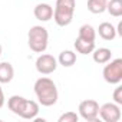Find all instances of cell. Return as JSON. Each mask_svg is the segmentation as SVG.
<instances>
[{
    "mask_svg": "<svg viewBox=\"0 0 122 122\" xmlns=\"http://www.w3.org/2000/svg\"><path fill=\"white\" fill-rule=\"evenodd\" d=\"M33 91H35V95L42 106H53L59 99V92H57L56 83L50 78H46V76L39 78L35 82Z\"/></svg>",
    "mask_w": 122,
    "mask_h": 122,
    "instance_id": "cell-1",
    "label": "cell"
},
{
    "mask_svg": "<svg viewBox=\"0 0 122 122\" xmlns=\"http://www.w3.org/2000/svg\"><path fill=\"white\" fill-rule=\"evenodd\" d=\"M75 9H76V0H56L53 9L55 23L60 27L69 26L73 20Z\"/></svg>",
    "mask_w": 122,
    "mask_h": 122,
    "instance_id": "cell-2",
    "label": "cell"
},
{
    "mask_svg": "<svg viewBox=\"0 0 122 122\" xmlns=\"http://www.w3.org/2000/svg\"><path fill=\"white\" fill-rule=\"evenodd\" d=\"M49 32L43 26H32L27 33V45L35 53H43L47 49Z\"/></svg>",
    "mask_w": 122,
    "mask_h": 122,
    "instance_id": "cell-3",
    "label": "cell"
},
{
    "mask_svg": "<svg viewBox=\"0 0 122 122\" xmlns=\"http://www.w3.org/2000/svg\"><path fill=\"white\" fill-rule=\"evenodd\" d=\"M102 76L106 83L109 85H118L122 81V59H113L105 63V68L102 71Z\"/></svg>",
    "mask_w": 122,
    "mask_h": 122,
    "instance_id": "cell-4",
    "label": "cell"
},
{
    "mask_svg": "<svg viewBox=\"0 0 122 122\" xmlns=\"http://www.w3.org/2000/svg\"><path fill=\"white\" fill-rule=\"evenodd\" d=\"M79 116L88 122H93L99 118V103L95 99H85L79 103Z\"/></svg>",
    "mask_w": 122,
    "mask_h": 122,
    "instance_id": "cell-5",
    "label": "cell"
},
{
    "mask_svg": "<svg viewBox=\"0 0 122 122\" xmlns=\"http://www.w3.org/2000/svg\"><path fill=\"white\" fill-rule=\"evenodd\" d=\"M35 66L40 75H50L57 69V59L49 53H42L36 59Z\"/></svg>",
    "mask_w": 122,
    "mask_h": 122,
    "instance_id": "cell-6",
    "label": "cell"
},
{
    "mask_svg": "<svg viewBox=\"0 0 122 122\" xmlns=\"http://www.w3.org/2000/svg\"><path fill=\"white\" fill-rule=\"evenodd\" d=\"M99 116L105 122H118L121 119V105L115 102H108L99 106Z\"/></svg>",
    "mask_w": 122,
    "mask_h": 122,
    "instance_id": "cell-7",
    "label": "cell"
},
{
    "mask_svg": "<svg viewBox=\"0 0 122 122\" xmlns=\"http://www.w3.org/2000/svg\"><path fill=\"white\" fill-rule=\"evenodd\" d=\"M33 15L40 22H49L53 17V7L47 3H39V5H36Z\"/></svg>",
    "mask_w": 122,
    "mask_h": 122,
    "instance_id": "cell-8",
    "label": "cell"
},
{
    "mask_svg": "<svg viewBox=\"0 0 122 122\" xmlns=\"http://www.w3.org/2000/svg\"><path fill=\"white\" fill-rule=\"evenodd\" d=\"M92 59L98 65H105L106 62H109L112 59V52L108 47H98V49L95 47L92 52Z\"/></svg>",
    "mask_w": 122,
    "mask_h": 122,
    "instance_id": "cell-9",
    "label": "cell"
},
{
    "mask_svg": "<svg viewBox=\"0 0 122 122\" xmlns=\"http://www.w3.org/2000/svg\"><path fill=\"white\" fill-rule=\"evenodd\" d=\"M98 35L103 39V40H113L118 35H116V29H115V26L112 25V23H109V22H103V23H101L99 25V27H98Z\"/></svg>",
    "mask_w": 122,
    "mask_h": 122,
    "instance_id": "cell-10",
    "label": "cell"
},
{
    "mask_svg": "<svg viewBox=\"0 0 122 122\" xmlns=\"http://www.w3.org/2000/svg\"><path fill=\"white\" fill-rule=\"evenodd\" d=\"M26 103V98L23 96H19V95H13L7 99V108L17 116H20L22 111H23V106Z\"/></svg>",
    "mask_w": 122,
    "mask_h": 122,
    "instance_id": "cell-11",
    "label": "cell"
},
{
    "mask_svg": "<svg viewBox=\"0 0 122 122\" xmlns=\"http://www.w3.org/2000/svg\"><path fill=\"white\" fill-rule=\"evenodd\" d=\"M39 113V103L30 99H26V103L23 106V111L20 113V118L23 119H35Z\"/></svg>",
    "mask_w": 122,
    "mask_h": 122,
    "instance_id": "cell-12",
    "label": "cell"
},
{
    "mask_svg": "<svg viewBox=\"0 0 122 122\" xmlns=\"http://www.w3.org/2000/svg\"><path fill=\"white\" fill-rule=\"evenodd\" d=\"M15 78V68L9 62L0 63V83H10Z\"/></svg>",
    "mask_w": 122,
    "mask_h": 122,
    "instance_id": "cell-13",
    "label": "cell"
},
{
    "mask_svg": "<svg viewBox=\"0 0 122 122\" xmlns=\"http://www.w3.org/2000/svg\"><path fill=\"white\" fill-rule=\"evenodd\" d=\"M73 46H75L78 53H81V55H91L93 52V49H95V42L85 40L82 37H76Z\"/></svg>",
    "mask_w": 122,
    "mask_h": 122,
    "instance_id": "cell-14",
    "label": "cell"
},
{
    "mask_svg": "<svg viewBox=\"0 0 122 122\" xmlns=\"http://www.w3.org/2000/svg\"><path fill=\"white\" fill-rule=\"evenodd\" d=\"M76 63V53L73 50H63L59 53L57 65H62L63 68H71Z\"/></svg>",
    "mask_w": 122,
    "mask_h": 122,
    "instance_id": "cell-15",
    "label": "cell"
},
{
    "mask_svg": "<svg viewBox=\"0 0 122 122\" xmlns=\"http://www.w3.org/2000/svg\"><path fill=\"white\" fill-rule=\"evenodd\" d=\"M106 12L113 17H121L122 16V0H108Z\"/></svg>",
    "mask_w": 122,
    "mask_h": 122,
    "instance_id": "cell-16",
    "label": "cell"
},
{
    "mask_svg": "<svg viewBox=\"0 0 122 122\" xmlns=\"http://www.w3.org/2000/svg\"><path fill=\"white\" fill-rule=\"evenodd\" d=\"M78 37H82L85 40H91V42H95L96 39V30L93 29V26L91 25H82L79 27V33H78Z\"/></svg>",
    "mask_w": 122,
    "mask_h": 122,
    "instance_id": "cell-17",
    "label": "cell"
},
{
    "mask_svg": "<svg viewBox=\"0 0 122 122\" xmlns=\"http://www.w3.org/2000/svg\"><path fill=\"white\" fill-rule=\"evenodd\" d=\"M108 0H88V10L93 15H101L106 10Z\"/></svg>",
    "mask_w": 122,
    "mask_h": 122,
    "instance_id": "cell-18",
    "label": "cell"
},
{
    "mask_svg": "<svg viewBox=\"0 0 122 122\" xmlns=\"http://www.w3.org/2000/svg\"><path fill=\"white\" fill-rule=\"evenodd\" d=\"M78 119H79V115H78L76 112L68 111V112H65L63 115H60L57 121H59V122H78Z\"/></svg>",
    "mask_w": 122,
    "mask_h": 122,
    "instance_id": "cell-19",
    "label": "cell"
},
{
    "mask_svg": "<svg viewBox=\"0 0 122 122\" xmlns=\"http://www.w3.org/2000/svg\"><path fill=\"white\" fill-rule=\"evenodd\" d=\"M112 98H113V102H115V103H118V105H122V86H118V88H115Z\"/></svg>",
    "mask_w": 122,
    "mask_h": 122,
    "instance_id": "cell-20",
    "label": "cell"
},
{
    "mask_svg": "<svg viewBox=\"0 0 122 122\" xmlns=\"http://www.w3.org/2000/svg\"><path fill=\"white\" fill-rule=\"evenodd\" d=\"M5 102H6V98H5V92H3V89H2V86H0V109L3 108V105H5Z\"/></svg>",
    "mask_w": 122,
    "mask_h": 122,
    "instance_id": "cell-21",
    "label": "cell"
},
{
    "mask_svg": "<svg viewBox=\"0 0 122 122\" xmlns=\"http://www.w3.org/2000/svg\"><path fill=\"white\" fill-rule=\"evenodd\" d=\"M115 29H116V35L122 36V22H119L118 23V27H115Z\"/></svg>",
    "mask_w": 122,
    "mask_h": 122,
    "instance_id": "cell-22",
    "label": "cell"
},
{
    "mask_svg": "<svg viewBox=\"0 0 122 122\" xmlns=\"http://www.w3.org/2000/svg\"><path fill=\"white\" fill-rule=\"evenodd\" d=\"M2 50H3V49H2V45H0V56H2Z\"/></svg>",
    "mask_w": 122,
    "mask_h": 122,
    "instance_id": "cell-23",
    "label": "cell"
}]
</instances>
